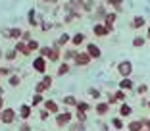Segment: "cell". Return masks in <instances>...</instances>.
I'll return each mask as SVG.
<instances>
[{"instance_id":"cell-1","label":"cell","mask_w":150,"mask_h":131,"mask_svg":"<svg viewBox=\"0 0 150 131\" xmlns=\"http://www.w3.org/2000/svg\"><path fill=\"white\" fill-rule=\"evenodd\" d=\"M117 73L121 75V77H129V75L133 73V62L129 60H123L117 64Z\"/></svg>"},{"instance_id":"cell-2","label":"cell","mask_w":150,"mask_h":131,"mask_svg":"<svg viewBox=\"0 0 150 131\" xmlns=\"http://www.w3.org/2000/svg\"><path fill=\"white\" fill-rule=\"evenodd\" d=\"M0 118H2V123H6V125H8V123H13V122H16L18 112H16L13 108H4V110H2V114H0Z\"/></svg>"},{"instance_id":"cell-3","label":"cell","mask_w":150,"mask_h":131,"mask_svg":"<svg viewBox=\"0 0 150 131\" xmlns=\"http://www.w3.org/2000/svg\"><path fill=\"white\" fill-rule=\"evenodd\" d=\"M93 33H94V37H106V35H110V33H114V29L112 27H106L104 23H94L93 25Z\"/></svg>"},{"instance_id":"cell-4","label":"cell","mask_w":150,"mask_h":131,"mask_svg":"<svg viewBox=\"0 0 150 131\" xmlns=\"http://www.w3.org/2000/svg\"><path fill=\"white\" fill-rule=\"evenodd\" d=\"M33 70H35V71H39L40 75H44V73H46V58L37 56L35 60H33Z\"/></svg>"},{"instance_id":"cell-5","label":"cell","mask_w":150,"mask_h":131,"mask_svg":"<svg viewBox=\"0 0 150 131\" xmlns=\"http://www.w3.org/2000/svg\"><path fill=\"white\" fill-rule=\"evenodd\" d=\"M85 52H87L88 56L93 58V60H96V58H100V56H102L100 46H98V44H94V43H87V50H85Z\"/></svg>"},{"instance_id":"cell-6","label":"cell","mask_w":150,"mask_h":131,"mask_svg":"<svg viewBox=\"0 0 150 131\" xmlns=\"http://www.w3.org/2000/svg\"><path fill=\"white\" fill-rule=\"evenodd\" d=\"M91 62H93V58L88 56L87 52H79V54H77V56H75L73 64H75V66H81V68H83V66H88V64H91Z\"/></svg>"},{"instance_id":"cell-7","label":"cell","mask_w":150,"mask_h":131,"mask_svg":"<svg viewBox=\"0 0 150 131\" xmlns=\"http://www.w3.org/2000/svg\"><path fill=\"white\" fill-rule=\"evenodd\" d=\"M71 123V114L69 112H64V114H56V125L58 127H64Z\"/></svg>"},{"instance_id":"cell-8","label":"cell","mask_w":150,"mask_h":131,"mask_svg":"<svg viewBox=\"0 0 150 131\" xmlns=\"http://www.w3.org/2000/svg\"><path fill=\"white\" fill-rule=\"evenodd\" d=\"M18 112H19V118H21L23 122H27V120L31 118L33 106H31V104H21V106H19V110H18Z\"/></svg>"},{"instance_id":"cell-9","label":"cell","mask_w":150,"mask_h":131,"mask_svg":"<svg viewBox=\"0 0 150 131\" xmlns=\"http://www.w3.org/2000/svg\"><path fill=\"white\" fill-rule=\"evenodd\" d=\"M77 54H79V52L75 50V46H73V48H66V50H62V60H64V62H69V64H71V62L75 60V56H77Z\"/></svg>"},{"instance_id":"cell-10","label":"cell","mask_w":150,"mask_h":131,"mask_svg":"<svg viewBox=\"0 0 150 131\" xmlns=\"http://www.w3.org/2000/svg\"><path fill=\"white\" fill-rule=\"evenodd\" d=\"M106 6H104V4H98L96 6V8H94V14H93V18L94 19H96V23H100V19H104V18H106Z\"/></svg>"},{"instance_id":"cell-11","label":"cell","mask_w":150,"mask_h":131,"mask_svg":"<svg viewBox=\"0 0 150 131\" xmlns=\"http://www.w3.org/2000/svg\"><path fill=\"white\" fill-rule=\"evenodd\" d=\"M13 48H16L21 56H29V54H31V50L27 48V43H25V41H16V46H13Z\"/></svg>"},{"instance_id":"cell-12","label":"cell","mask_w":150,"mask_h":131,"mask_svg":"<svg viewBox=\"0 0 150 131\" xmlns=\"http://www.w3.org/2000/svg\"><path fill=\"white\" fill-rule=\"evenodd\" d=\"M18 56H19V52H18V50H16V48H6V50H4V60L6 62H16V60H18Z\"/></svg>"},{"instance_id":"cell-13","label":"cell","mask_w":150,"mask_h":131,"mask_svg":"<svg viewBox=\"0 0 150 131\" xmlns=\"http://www.w3.org/2000/svg\"><path fill=\"white\" fill-rule=\"evenodd\" d=\"M115 19H117V12H108V14H106V18L102 19V23H104L106 27H112V29H114Z\"/></svg>"},{"instance_id":"cell-14","label":"cell","mask_w":150,"mask_h":131,"mask_svg":"<svg viewBox=\"0 0 150 131\" xmlns=\"http://www.w3.org/2000/svg\"><path fill=\"white\" fill-rule=\"evenodd\" d=\"M85 41H87V35H85V33H75V35L71 37V46H81Z\"/></svg>"},{"instance_id":"cell-15","label":"cell","mask_w":150,"mask_h":131,"mask_svg":"<svg viewBox=\"0 0 150 131\" xmlns=\"http://www.w3.org/2000/svg\"><path fill=\"white\" fill-rule=\"evenodd\" d=\"M121 91H131L133 87H135V83H133V79L131 77H123L121 81H119V85H117Z\"/></svg>"},{"instance_id":"cell-16","label":"cell","mask_w":150,"mask_h":131,"mask_svg":"<svg viewBox=\"0 0 150 131\" xmlns=\"http://www.w3.org/2000/svg\"><path fill=\"white\" fill-rule=\"evenodd\" d=\"M69 70H71V64H69V62H62V64L58 66V71H56V75L64 77V75H67V73H69Z\"/></svg>"},{"instance_id":"cell-17","label":"cell","mask_w":150,"mask_h":131,"mask_svg":"<svg viewBox=\"0 0 150 131\" xmlns=\"http://www.w3.org/2000/svg\"><path fill=\"white\" fill-rule=\"evenodd\" d=\"M21 85V75H18V73H12L8 77V87H12V89H16V87H19Z\"/></svg>"},{"instance_id":"cell-18","label":"cell","mask_w":150,"mask_h":131,"mask_svg":"<svg viewBox=\"0 0 150 131\" xmlns=\"http://www.w3.org/2000/svg\"><path fill=\"white\" fill-rule=\"evenodd\" d=\"M27 21H29V25H31V27L40 25V21L37 19V10H35V8H33V10H29V14H27Z\"/></svg>"},{"instance_id":"cell-19","label":"cell","mask_w":150,"mask_h":131,"mask_svg":"<svg viewBox=\"0 0 150 131\" xmlns=\"http://www.w3.org/2000/svg\"><path fill=\"white\" fill-rule=\"evenodd\" d=\"M146 25V19L142 18V16H135V18L131 19V27L133 29H141V27Z\"/></svg>"},{"instance_id":"cell-20","label":"cell","mask_w":150,"mask_h":131,"mask_svg":"<svg viewBox=\"0 0 150 131\" xmlns=\"http://www.w3.org/2000/svg\"><path fill=\"white\" fill-rule=\"evenodd\" d=\"M42 106L48 110L50 114H58V112H60V106H58L54 100H44V104H42Z\"/></svg>"},{"instance_id":"cell-21","label":"cell","mask_w":150,"mask_h":131,"mask_svg":"<svg viewBox=\"0 0 150 131\" xmlns=\"http://www.w3.org/2000/svg\"><path fill=\"white\" fill-rule=\"evenodd\" d=\"M69 41H71V35H67V33H62V35H60V39L56 41V44L60 48H64V46H67V44H69Z\"/></svg>"},{"instance_id":"cell-22","label":"cell","mask_w":150,"mask_h":131,"mask_svg":"<svg viewBox=\"0 0 150 131\" xmlns=\"http://www.w3.org/2000/svg\"><path fill=\"white\" fill-rule=\"evenodd\" d=\"M110 112V104L108 102H98L96 104V114L98 116H104V114H108Z\"/></svg>"},{"instance_id":"cell-23","label":"cell","mask_w":150,"mask_h":131,"mask_svg":"<svg viewBox=\"0 0 150 131\" xmlns=\"http://www.w3.org/2000/svg\"><path fill=\"white\" fill-rule=\"evenodd\" d=\"M131 114H133V108L129 104L123 102V104L119 106V116H121V118H127V116H131Z\"/></svg>"},{"instance_id":"cell-24","label":"cell","mask_w":150,"mask_h":131,"mask_svg":"<svg viewBox=\"0 0 150 131\" xmlns=\"http://www.w3.org/2000/svg\"><path fill=\"white\" fill-rule=\"evenodd\" d=\"M44 100H46V98H44L40 93H35V96H33V100H31V106H33V108H37V106L44 104Z\"/></svg>"},{"instance_id":"cell-25","label":"cell","mask_w":150,"mask_h":131,"mask_svg":"<svg viewBox=\"0 0 150 131\" xmlns=\"http://www.w3.org/2000/svg\"><path fill=\"white\" fill-rule=\"evenodd\" d=\"M39 56H42V58L48 60V58L52 56V46H40L39 48Z\"/></svg>"},{"instance_id":"cell-26","label":"cell","mask_w":150,"mask_h":131,"mask_svg":"<svg viewBox=\"0 0 150 131\" xmlns=\"http://www.w3.org/2000/svg\"><path fill=\"white\" fill-rule=\"evenodd\" d=\"M75 108H77V112H81V114H87L88 110H91V104H88V102H83V100H79Z\"/></svg>"},{"instance_id":"cell-27","label":"cell","mask_w":150,"mask_h":131,"mask_svg":"<svg viewBox=\"0 0 150 131\" xmlns=\"http://www.w3.org/2000/svg\"><path fill=\"white\" fill-rule=\"evenodd\" d=\"M142 125H144L142 122H139V120H135V122H131V123L127 125V129H129V131H142Z\"/></svg>"},{"instance_id":"cell-28","label":"cell","mask_w":150,"mask_h":131,"mask_svg":"<svg viewBox=\"0 0 150 131\" xmlns=\"http://www.w3.org/2000/svg\"><path fill=\"white\" fill-rule=\"evenodd\" d=\"M62 102H64L66 106H77V102H79V100H77L73 95H67V96H64V100H62Z\"/></svg>"},{"instance_id":"cell-29","label":"cell","mask_w":150,"mask_h":131,"mask_svg":"<svg viewBox=\"0 0 150 131\" xmlns=\"http://www.w3.org/2000/svg\"><path fill=\"white\" fill-rule=\"evenodd\" d=\"M94 8H96V0H85V4H83L85 12H93Z\"/></svg>"},{"instance_id":"cell-30","label":"cell","mask_w":150,"mask_h":131,"mask_svg":"<svg viewBox=\"0 0 150 131\" xmlns=\"http://www.w3.org/2000/svg\"><path fill=\"white\" fill-rule=\"evenodd\" d=\"M40 83H42V85H44V87H46V89H50V87H52V75L44 73L42 77H40Z\"/></svg>"},{"instance_id":"cell-31","label":"cell","mask_w":150,"mask_h":131,"mask_svg":"<svg viewBox=\"0 0 150 131\" xmlns=\"http://www.w3.org/2000/svg\"><path fill=\"white\" fill-rule=\"evenodd\" d=\"M67 4H69L71 10H77V8H83L85 0H67Z\"/></svg>"},{"instance_id":"cell-32","label":"cell","mask_w":150,"mask_h":131,"mask_svg":"<svg viewBox=\"0 0 150 131\" xmlns=\"http://www.w3.org/2000/svg\"><path fill=\"white\" fill-rule=\"evenodd\" d=\"M27 48H29L31 52H35V50H39V48H40V44H39V41L31 39V41H27Z\"/></svg>"},{"instance_id":"cell-33","label":"cell","mask_w":150,"mask_h":131,"mask_svg":"<svg viewBox=\"0 0 150 131\" xmlns=\"http://www.w3.org/2000/svg\"><path fill=\"white\" fill-rule=\"evenodd\" d=\"M110 6H114L115 12H121V4H123V0H106Z\"/></svg>"},{"instance_id":"cell-34","label":"cell","mask_w":150,"mask_h":131,"mask_svg":"<svg viewBox=\"0 0 150 131\" xmlns=\"http://www.w3.org/2000/svg\"><path fill=\"white\" fill-rule=\"evenodd\" d=\"M144 37H135V39H133V46L135 48H141V46H144Z\"/></svg>"},{"instance_id":"cell-35","label":"cell","mask_w":150,"mask_h":131,"mask_svg":"<svg viewBox=\"0 0 150 131\" xmlns=\"http://www.w3.org/2000/svg\"><path fill=\"white\" fill-rule=\"evenodd\" d=\"M12 73H13V70L10 68V66H4V68H0V75H4V77H10Z\"/></svg>"},{"instance_id":"cell-36","label":"cell","mask_w":150,"mask_h":131,"mask_svg":"<svg viewBox=\"0 0 150 131\" xmlns=\"http://www.w3.org/2000/svg\"><path fill=\"white\" fill-rule=\"evenodd\" d=\"M112 125H114L115 129H121V127H123V122H121L119 118H114V120H112Z\"/></svg>"},{"instance_id":"cell-37","label":"cell","mask_w":150,"mask_h":131,"mask_svg":"<svg viewBox=\"0 0 150 131\" xmlns=\"http://www.w3.org/2000/svg\"><path fill=\"white\" fill-rule=\"evenodd\" d=\"M114 95H115V98H117V100H125V91H121V89H117Z\"/></svg>"},{"instance_id":"cell-38","label":"cell","mask_w":150,"mask_h":131,"mask_svg":"<svg viewBox=\"0 0 150 131\" xmlns=\"http://www.w3.org/2000/svg\"><path fill=\"white\" fill-rule=\"evenodd\" d=\"M48 110H46V108H42V110H39V118L40 120H48Z\"/></svg>"},{"instance_id":"cell-39","label":"cell","mask_w":150,"mask_h":131,"mask_svg":"<svg viewBox=\"0 0 150 131\" xmlns=\"http://www.w3.org/2000/svg\"><path fill=\"white\" fill-rule=\"evenodd\" d=\"M52 23H50V21H44L42 23V25H40V31H44V33H46V31H50V29H52Z\"/></svg>"},{"instance_id":"cell-40","label":"cell","mask_w":150,"mask_h":131,"mask_svg":"<svg viewBox=\"0 0 150 131\" xmlns=\"http://www.w3.org/2000/svg\"><path fill=\"white\" fill-rule=\"evenodd\" d=\"M35 91H37V93H40V95H42V93H44V91H48V89H46V87H44V85H42V83H40V81H39V83L35 85Z\"/></svg>"},{"instance_id":"cell-41","label":"cell","mask_w":150,"mask_h":131,"mask_svg":"<svg viewBox=\"0 0 150 131\" xmlns=\"http://www.w3.org/2000/svg\"><path fill=\"white\" fill-rule=\"evenodd\" d=\"M31 39H33V37H31V31H23L21 41H25V43H27V41H31Z\"/></svg>"},{"instance_id":"cell-42","label":"cell","mask_w":150,"mask_h":131,"mask_svg":"<svg viewBox=\"0 0 150 131\" xmlns=\"http://www.w3.org/2000/svg\"><path fill=\"white\" fill-rule=\"evenodd\" d=\"M88 95L93 96V98H98V96H100V91H98V89H88Z\"/></svg>"},{"instance_id":"cell-43","label":"cell","mask_w":150,"mask_h":131,"mask_svg":"<svg viewBox=\"0 0 150 131\" xmlns=\"http://www.w3.org/2000/svg\"><path fill=\"white\" fill-rule=\"evenodd\" d=\"M146 91H148V87H146V85H139V87H137V93H139V95H144Z\"/></svg>"},{"instance_id":"cell-44","label":"cell","mask_w":150,"mask_h":131,"mask_svg":"<svg viewBox=\"0 0 150 131\" xmlns=\"http://www.w3.org/2000/svg\"><path fill=\"white\" fill-rule=\"evenodd\" d=\"M85 123H77V125H71V131H83Z\"/></svg>"},{"instance_id":"cell-45","label":"cell","mask_w":150,"mask_h":131,"mask_svg":"<svg viewBox=\"0 0 150 131\" xmlns=\"http://www.w3.org/2000/svg\"><path fill=\"white\" fill-rule=\"evenodd\" d=\"M19 131H31V125H29L27 122H23L21 125H19Z\"/></svg>"},{"instance_id":"cell-46","label":"cell","mask_w":150,"mask_h":131,"mask_svg":"<svg viewBox=\"0 0 150 131\" xmlns=\"http://www.w3.org/2000/svg\"><path fill=\"white\" fill-rule=\"evenodd\" d=\"M6 106H4V98H2V96H0V114H2V110H4Z\"/></svg>"},{"instance_id":"cell-47","label":"cell","mask_w":150,"mask_h":131,"mask_svg":"<svg viewBox=\"0 0 150 131\" xmlns=\"http://www.w3.org/2000/svg\"><path fill=\"white\" fill-rule=\"evenodd\" d=\"M42 2H48V4H56L58 0H42Z\"/></svg>"},{"instance_id":"cell-48","label":"cell","mask_w":150,"mask_h":131,"mask_svg":"<svg viewBox=\"0 0 150 131\" xmlns=\"http://www.w3.org/2000/svg\"><path fill=\"white\" fill-rule=\"evenodd\" d=\"M4 58V50H2V46H0V60Z\"/></svg>"},{"instance_id":"cell-49","label":"cell","mask_w":150,"mask_h":131,"mask_svg":"<svg viewBox=\"0 0 150 131\" xmlns=\"http://www.w3.org/2000/svg\"><path fill=\"white\" fill-rule=\"evenodd\" d=\"M148 37H150V27H148Z\"/></svg>"},{"instance_id":"cell-50","label":"cell","mask_w":150,"mask_h":131,"mask_svg":"<svg viewBox=\"0 0 150 131\" xmlns=\"http://www.w3.org/2000/svg\"><path fill=\"white\" fill-rule=\"evenodd\" d=\"M148 108H150V100H148Z\"/></svg>"},{"instance_id":"cell-51","label":"cell","mask_w":150,"mask_h":131,"mask_svg":"<svg viewBox=\"0 0 150 131\" xmlns=\"http://www.w3.org/2000/svg\"><path fill=\"white\" fill-rule=\"evenodd\" d=\"M0 123H2V118H0Z\"/></svg>"}]
</instances>
